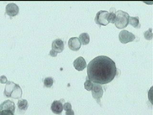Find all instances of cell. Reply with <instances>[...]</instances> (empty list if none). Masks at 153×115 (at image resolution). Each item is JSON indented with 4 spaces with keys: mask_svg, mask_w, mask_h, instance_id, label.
Masks as SVG:
<instances>
[{
    "mask_svg": "<svg viewBox=\"0 0 153 115\" xmlns=\"http://www.w3.org/2000/svg\"><path fill=\"white\" fill-rule=\"evenodd\" d=\"M19 11V7L14 3H10L6 5V13L10 16H15L18 14Z\"/></svg>",
    "mask_w": 153,
    "mask_h": 115,
    "instance_id": "cell-9",
    "label": "cell"
},
{
    "mask_svg": "<svg viewBox=\"0 0 153 115\" xmlns=\"http://www.w3.org/2000/svg\"><path fill=\"white\" fill-rule=\"evenodd\" d=\"M68 47L71 50L78 51L81 48V43L79 38L76 37H71L68 42Z\"/></svg>",
    "mask_w": 153,
    "mask_h": 115,
    "instance_id": "cell-11",
    "label": "cell"
},
{
    "mask_svg": "<svg viewBox=\"0 0 153 115\" xmlns=\"http://www.w3.org/2000/svg\"><path fill=\"white\" fill-rule=\"evenodd\" d=\"M73 66L78 71H82L86 68L87 63L85 59L82 57H79L73 62Z\"/></svg>",
    "mask_w": 153,
    "mask_h": 115,
    "instance_id": "cell-10",
    "label": "cell"
},
{
    "mask_svg": "<svg viewBox=\"0 0 153 115\" xmlns=\"http://www.w3.org/2000/svg\"><path fill=\"white\" fill-rule=\"evenodd\" d=\"M17 106L20 111H25L27 109V101L25 99L19 100L17 103Z\"/></svg>",
    "mask_w": 153,
    "mask_h": 115,
    "instance_id": "cell-15",
    "label": "cell"
},
{
    "mask_svg": "<svg viewBox=\"0 0 153 115\" xmlns=\"http://www.w3.org/2000/svg\"><path fill=\"white\" fill-rule=\"evenodd\" d=\"M92 95L93 98L96 100L99 104H100V99L102 97L103 90L102 86L99 84H94L92 90Z\"/></svg>",
    "mask_w": 153,
    "mask_h": 115,
    "instance_id": "cell-7",
    "label": "cell"
},
{
    "mask_svg": "<svg viewBox=\"0 0 153 115\" xmlns=\"http://www.w3.org/2000/svg\"><path fill=\"white\" fill-rule=\"evenodd\" d=\"M116 16L115 13L113 12H111L109 13L107 16V20L109 23H111L114 24L116 20Z\"/></svg>",
    "mask_w": 153,
    "mask_h": 115,
    "instance_id": "cell-16",
    "label": "cell"
},
{
    "mask_svg": "<svg viewBox=\"0 0 153 115\" xmlns=\"http://www.w3.org/2000/svg\"><path fill=\"white\" fill-rule=\"evenodd\" d=\"M93 85H94V84L93 82L87 78L86 81L84 83V87L85 89L88 91H91L93 88Z\"/></svg>",
    "mask_w": 153,
    "mask_h": 115,
    "instance_id": "cell-17",
    "label": "cell"
},
{
    "mask_svg": "<svg viewBox=\"0 0 153 115\" xmlns=\"http://www.w3.org/2000/svg\"><path fill=\"white\" fill-rule=\"evenodd\" d=\"M64 49V44L62 40L56 39L52 43V49L53 52L57 54L58 53L62 52Z\"/></svg>",
    "mask_w": 153,
    "mask_h": 115,
    "instance_id": "cell-8",
    "label": "cell"
},
{
    "mask_svg": "<svg viewBox=\"0 0 153 115\" xmlns=\"http://www.w3.org/2000/svg\"><path fill=\"white\" fill-rule=\"evenodd\" d=\"M51 109L54 114L57 115L61 114L63 109L62 102L60 101H54L52 104Z\"/></svg>",
    "mask_w": 153,
    "mask_h": 115,
    "instance_id": "cell-12",
    "label": "cell"
},
{
    "mask_svg": "<svg viewBox=\"0 0 153 115\" xmlns=\"http://www.w3.org/2000/svg\"><path fill=\"white\" fill-rule=\"evenodd\" d=\"M53 79L51 77H48L45 79L44 84L47 87H51L53 84Z\"/></svg>",
    "mask_w": 153,
    "mask_h": 115,
    "instance_id": "cell-18",
    "label": "cell"
},
{
    "mask_svg": "<svg viewBox=\"0 0 153 115\" xmlns=\"http://www.w3.org/2000/svg\"><path fill=\"white\" fill-rule=\"evenodd\" d=\"M15 104L12 101L7 100L0 105V115H14Z\"/></svg>",
    "mask_w": 153,
    "mask_h": 115,
    "instance_id": "cell-4",
    "label": "cell"
},
{
    "mask_svg": "<svg viewBox=\"0 0 153 115\" xmlns=\"http://www.w3.org/2000/svg\"><path fill=\"white\" fill-rule=\"evenodd\" d=\"M4 95L7 97L17 99L21 97L22 90L18 84L12 81H8L5 87Z\"/></svg>",
    "mask_w": 153,
    "mask_h": 115,
    "instance_id": "cell-2",
    "label": "cell"
},
{
    "mask_svg": "<svg viewBox=\"0 0 153 115\" xmlns=\"http://www.w3.org/2000/svg\"><path fill=\"white\" fill-rule=\"evenodd\" d=\"M63 109H64L65 111H68V110H71L72 109V105H71V103H65L64 105H63Z\"/></svg>",
    "mask_w": 153,
    "mask_h": 115,
    "instance_id": "cell-20",
    "label": "cell"
},
{
    "mask_svg": "<svg viewBox=\"0 0 153 115\" xmlns=\"http://www.w3.org/2000/svg\"><path fill=\"white\" fill-rule=\"evenodd\" d=\"M7 81V78L5 76L3 75L0 77V83L5 84Z\"/></svg>",
    "mask_w": 153,
    "mask_h": 115,
    "instance_id": "cell-21",
    "label": "cell"
},
{
    "mask_svg": "<svg viewBox=\"0 0 153 115\" xmlns=\"http://www.w3.org/2000/svg\"><path fill=\"white\" fill-rule=\"evenodd\" d=\"M129 23L131 25H132L134 28H140V22H139V17H129Z\"/></svg>",
    "mask_w": 153,
    "mask_h": 115,
    "instance_id": "cell-14",
    "label": "cell"
},
{
    "mask_svg": "<svg viewBox=\"0 0 153 115\" xmlns=\"http://www.w3.org/2000/svg\"><path fill=\"white\" fill-rule=\"evenodd\" d=\"M117 73L116 64L106 56H99L91 60L87 66L88 79L98 84H108L114 80Z\"/></svg>",
    "mask_w": 153,
    "mask_h": 115,
    "instance_id": "cell-1",
    "label": "cell"
},
{
    "mask_svg": "<svg viewBox=\"0 0 153 115\" xmlns=\"http://www.w3.org/2000/svg\"><path fill=\"white\" fill-rule=\"evenodd\" d=\"M109 12L106 11H100L97 13L95 18L96 23L101 25H107L109 22L107 20V16Z\"/></svg>",
    "mask_w": 153,
    "mask_h": 115,
    "instance_id": "cell-6",
    "label": "cell"
},
{
    "mask_svg": "<svg viewBox=\"0 0 153 115\" xmlns=\"http://www.w3.org/2000/svg\"><path fill=\"white\" fill-rule=\"evenodd\" d=\"M144 37L146 40H152L153 37V34H152V28H150L147 31H146L144 34Z\"/></svg>",
    "mask_w": 153,
    "mask_h": 115,
    "instance_id": "cell-19",
    "label": "cell"
},
{
    "mask_svg": "<svg viewBox=\"0 0 153 115\" xmlns=\"http://www.w3.org/2000/svg\"><path fill=\"white\" fill-rule=\"evenodd\" d=\"M116 18L115 22V25L119 29H123L126 28L129 24V16L126 12L119 10L115 12Z\"/></svg>",
    "mask_w": 153,
    "mask_h": 115,
    "instance_id": "cell-3",
    "label": "cell"
},
{
    "mask_svg": "<svg viewBox=\"0 0 153 115\" xmlns=\"http://www.w3.org/2000/svg\"><path fill=\"white\" fill-rule=\"evenodd\" d=\"M79 40L83 45L88 44L90 41V36L87 33H82L79 36Z\"/></svg>",
    "mask_w": 153,
    "mask_h": 115,
    "instance_id": "cell-13",
    "label": "cell"
},
{
    "mask_svg": "<svg viewBox=\"0 0 153 115\" xmlns=\"http://www.w3.org/2000/svg\"><path fill=\"white\" fill-rule=\"evenodd\" d=\"M74 112L72 109L68 110L66 111V115H74Z\"/></svg>",
    "mask_w": 153,
    "mask_h": 115,
    "instance_id": "cell-22",
    "label": "cell"
},
{
    "mask_svg": "<svg viewBox=\"0 0 153 115\" xmlns=\"http://www.w3.org/2000/svg\"><path fill=\"white\" fill-rule=\"evenodd\" d=\"M120 41L123 44L132 42L135 40V37L132 33L126 30H123L119 35Z\"/></svg>",
    "mask_w": 153,
    "mask_h": 115,
    "instance_id": "cell-5",
    "label": "cell"
}]
</instances>
